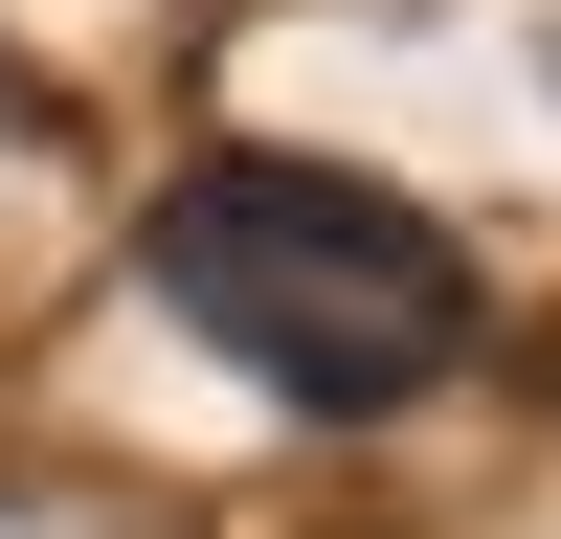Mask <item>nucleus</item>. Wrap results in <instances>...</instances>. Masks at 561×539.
<instances>
[{
    "instance_id": "nucleus-1",
    "label": "nucleus",
    "mask_w": 561,
    "mask_h": 539,
    "mask_svg": "<svg viewBox=\"0 0 561 539\" xmlns=\"http://www.w3.org/2000/svg\"><path fill=\"white\" fill-rule=\"evenodd\" d=\"M135 293H158L225 382L314 404V427H404V404L472 382V337H494L472 248H449L427 203H382V180H337V158H180L158 203H135Z\"/></svg>"
},
{
    "instance_id": "nucleus-2",
    "label": "nucleus",
    "mask_w": 561,
    "mask_h": 539,
    "mask_svg": "<svg viewBox=\"0 0 561 539\" xmlns=\"http://www.w3.org/2000/svg\"><path fill=\"white\" fill-rule=\"evenodd\" d=\"M0 113H23V45H0Z\"/></svg>"
}]
</instances>
